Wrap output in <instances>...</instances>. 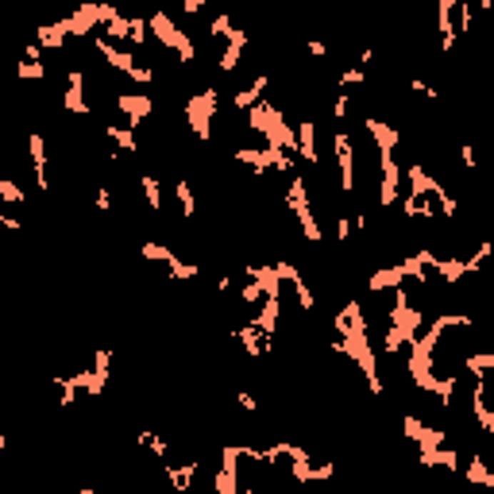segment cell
Here are the masks:
<instances>
[{"label": "cell", "instance_id": "obj_39", "mask_svg": "<svg viewBox=\"0 0 494 494\" xmlns=\"http://www.w3.org/2000/svg\"><path fill=\"white\" fill-rule=\"evenodd\" d=\"M370 62H375V51H370V46H363V51H359V70H370Z\"/></svg>", "mask_w": 494, "mask_h": 494}, {"label": "cell", "instance_id": "obj_36", "mask_svg": "<svg viewBox=\"0 0 494 494\" xmlns=\"http://www.w3.org/2000/svg\"><path fill=\"white\" fill-rule=\"evenodd\" d=\"M306 51L313 54V59H328V46L321 43V39H309V43H306Z\"/></svg>", "mask_w": 494, "mask_h": 494}, {"label": "cell", "instance_id": "obj_6", "mask_svg": "<svg viewBox=\"0 0 494 494\" xmlns=\"http://www.w3.org/2000/svg\"><path fill=\"white\" fill-rule=\"evenodd\" d=\"M332 151H336V163H340V189L351 193L356 189V143H351L344 128H336V136H332Z\"/></svg>", "mask_w": 494, "mask_h": 494}, {"label": "cell", "instance_id": "obj_33", "mask_svg": "<svg viewBox=\"0 0 494 494\" xmlns=\"http://www.w3.org/2000/svg\"><path fill=\"white\" fill-rule=\"evenodd\" d=\"M93 201H97L101 213H112V189L109 186H97V193H93Z\"/></svg>", "mask_w": 494, "mask_h": 494}, {"label": "cell", "instance_id": "obj_7", "mask_svg": "<svg viewBox=\"0 0 494 494\" xmlns=\"http://www.w3.org/2000/svg\"><path fill=\"white\" fill-rule=\"evenodd\" d=\"M93 51H97L101 59L112 66V70H120L123 78H131V81H136V74H139L136 54H128V51H120V46H112L109 39H104V35H93Z\"/></svg>", "mask_w": 494, "mask_h": 494}, {"label": "cell", "instance_id": "obj_27", "mask_svg": "<svg viewBox=\"0 0 494 494\" xmlns=\"http://www.w3.org/2000/svg\"><path fill=\"white\" fill-rule=\"evenodd\" d=\"M16 74H20V81H43V78H46V66H43V62H31V59H24V62H20V70H16Z\"/></svg>", "mask_w": 494, "mask_h": 494}, {"label": "cell", "instance_id": "obj_21", "mask_svg": "<svg viewBox=\"0 0 494 494\" xmlns=\"http://www.w3.org/2000/svg\"><path fill=\"white\" fill-rule=\"evenodd\" d=\"M139 186H143V197H147L151 213H163V186H158V178L155 174H143V178H139Z\"/></svg>", "mask_w": 494, "mask_h": 494}, {"label": "cell", "instance_id": "obj_26", "mask_svg": "<svg viewBox=\"0 0 494 494\" xmlns=\"http://www.w3.org/2000/svg\"><path fill=\"white\" fill-rule=\"evenodd\" d=\"M243 51H247V43H228V46H224V54H221V70H224V74H232L236 66H240Z\"/></svg>", "mask_w": 494, "mask_h": 494}, {"label": "cell", "instance_id": "obj_30", "mask_svg": "<svg viewBox=\"0 0 494 494\" xmlns=\"http://www.w3.org/2000/svg\"><path fill=\"white\" fill-rule=\"evenodd\" d=\"M363 81H367V70H359V66L340 70V89H351V85H363Z\"/></svg>", "mask_w": 494, "mask_h": 494}, {"label": "cell", "instance_id": "obj_38", "mask_svg": "<svg viewBox=\"0 0 494 494\" xmlns=\"http://www.w3.org/2000/svg\"><path fill=\"white\" fill-rule=\"evenodd\" d=\"M236 402H240V405H243L247 413H251V410H259V402H255V398L247 394V390H240V394H236Z\"/></svg>", "mask_w": 494, "mask_h": 494}, {"label": "cell", "instance_id": "obj_13", "mask_svg": "<svg viewBox=\"0 0 494 494\" xmlns=\"http://www.w3.org/2000/svg\"><path fill=\"white\" fill-rule=\"evenodd\" d=\"M267 89H271V78H267V74H259V78H255L251 85H247V89H240V93L232 97V109H236V112L255 109V104H259L263 97H267Z\"/></svg>", "mask_w": 494, "mask_h": 494}, {"label": "cell", "instance_id": "obj_28", "mask_svg": "<svg viewBox=\"0 0 494 494\" xmlns=\"http://www.w3.org/2000/svg\"><path fill=\"white\" fill-rule=\"evenodd\" d=\"M143 259H151V263H170V259H174V247H163V243H143Z\"/></svg>", "mask_w": 494, "mask_h": 494}, {"label": "cell", "instance_id": "obj_32", "mask_svg": "<svg viewBox=\"0 0 494 494\" xmlns=\"http://www.w3.org/2000/svg\"><path fill=\"white\" fill-rule=\"evenodd\" d=\"M410 89L417 93V97H425V101H436V89L425 78H410Z\"/></svg>", "mask_w": 494, "mask_h": 494}, {"label": "cell", "instance_id": "obj_41", "mask_svg": "<svg viewBox=\"0 0 494 494\" xmlns=\"http://www.w3.org/2000/svg\"><path fill=\"white\" fill-rule=\"evenodd\" d=\"M0 224H4V228H8V232H20V228H24L20 221H16V216H8V213H4V216H0Z\"/></svg>", "mask_w": 494, "mask_h": 494}, {"label": "cell", "instance_id": "obj_2", "mask_svg": "<svg viewBox=\"0 0 494 494\" xmlns=\"http://www.w3.org/2000/svg\"><path fill=\"white\" fill-rule=\"evenodd\" d=\"M147 24H151V31H155V39L178 54V62H197V46H193V39H189L186 31H178V24L170 20L166 12H151Z\"/></svg>", "mask_w": 494, "mask_h": 494}, {"label": "cell", "instance_id": "obj_16", "mask_svg": "<svg viewBox=\"0 0 494 494\" xmlns=\"http://www.w3.org/2000/svg\"><path fill=\"white\" fill-rule=\"evenodd\" d=\"M163 471L170 475V487H174L178 494H186L189 487H193V479H197V463H163Z\"/></svg>", "mask_w": 494, "mask_h": 494}, {"label": "cell", "instance_id": "obj_19", "mask_svg": "<svg viewBox=\"0 0 494 494\" xmlns=\"http://www.w3.org/2000/svg\"><path fill=\"white\" fill-rule=\"evenodd\" d=\"M463 479L475 483V487H490L494 490V471L487 468V460H483V455H471V460L463 463Z\"/></svg>", "mask_w": 494, "mask_h": 494}, {"label": "cell", "instance_id": "obj_42", "mask_svg": "<svg viewBox=\"0 0 494 494\" xmlns=\"http://www.w3.org/2000/svg\"><path fill=\"white\" fill-rule=\"evenodd\" d=\"M232 290V278H216V293H228Z\"/></svg>", "mask_w": 494, "mask_h": 494}, {"label": "cell", "instance_id": "obj_10", "mask_svg": "<svg viewBox=\"0 0 494 494\" xmlns=\"http://www.w3.org/2000/svg\"><path fill=\"white\" fill-rule=\"evenodd\" d=\"M116 109L123 112V116H128L131 128H139V123H143V116H151V112H155V101L143 97V93H120V97H116Z\"/></svg>", "mask_w": 494, "mask_h": 494}, {"label": "cell", "instance_id": "obj_34", "mask_svg": "<svg viewBox=\"0 0 494 494\" xmlns=\"http://www.w3.org/2000/svg\"><path fill=\"white\" fill-rule=\"evenodd\" d=\"M460 163L468 166V170H479V158H475V147H471V143L460 147Z\"/></svg>", "mask_w": 494, "mask_h": 494}, {"label": "cell", "instance_id": "obj_14", "mask_svg": "<svg viewBox=\"0 0 494 494\" xmlns=\"http://www.w3.org/2000/svg\"><path fill=\"white\" fill-rule=\"evenodd\" d=\"M66 35H70V27H66V20H54V24H43V27H35V43H39L43 51H62Z\"/></svg>", "mask_w": 494, "mask_h": 494}, {"label": "cell", "instance_id": "obj_35", "mask_svg": "<svg viewBox=\"0 0 494 494\" xmlns=\"http://www.w3.org/2000/svg\"><path fill=\"white\" fill-rule=\"evenodd\" d=\"M348 236H351V221L348 216H336V243H344Z\"/></svg>", "mask_w": 494, "mask_h": 494}, {"label": "cell", "instance_id": "obj_29", "mask_svg": "<svg viewBox=\"0 0 494 494\" xmlns=\"http://www.w3.org/2000/svg\"><path fill=\"white\" fill-rule=\"evenodd\" d=\"M0 201H8V205H20L24 201V189L12 182V178H0Z\"/></svg>", "mask_w": 494, "mask_h": 494}, {"label": "cell", "instance_id": "obj_9", "mask_svg": "<svg viewBox=\"0 0 494 494\" xmlns=\"http://www.w3.org/2000/svg\"><path fill=\"white\" fill-rule=\"evenodd\" d=\"M402 436H405V440H413L417 448H436V444H444V440H448V433L433 429V425L417 421V417H410V413L402 417Z\"/></svg>", "mask_w": 494, "mask_h": 494}, {"label": "cell", "instance_id": "obj_8", "mask_svg": "<svg viewBox=\"0 0 494 494\" xmlns=\"http://www.w3.org/2000/svg\"><path fill=\"white\" fill-rule=\"evenodd\" d=\"M62 109L74 112V116H89V101H85V70H81V66H74V70L66 74Z\"/></svg>", "mask_w": 494, "mask_h": 494}, {"label": "cell", "instance_id": "obj_23", "mask_svg": "<svg viewBox=\"0 0 494 494\" xmlns=\"http://www.w3.org/2000/svg\"><path fill=\"white\" fill-rule=\"evenodd\" d=\"M240 301H243L247 309H251V306H263V301H267V290H263V282H259V278H247L243 286H240Z\"/></svg>", "mask_w": 494, "mask_h": 494}, {"label": "cell", "instance_id": "obj_5", "mask_svg": "<svg viewBox=\"0 0 494 494\" xmlns=\"http://www.w3.org/2000/svg\"><path fill=\"white\" fill-rule=\"evenodd\" d=\"M112 351L109 348H97L93 351V367L89 370H78V383H81V390L89 394V398H101L104 394V383H109V375H112Z\"/></svg>", "mask_w": 494, "mask_h": 494}, {"label": "cell", "instance_id": "obj_40", "mask_svg": "<svg viewBox=\"0 0 494 494\" xmlns=\"http://www.w3.org/2000/svg\"><path fill=\"white\" fill-rule=\"evenodd\" d=\"M182 8H186V16H197L205 8V0H182Z\"/></svg>", "mask_w": 494, "mask_h": 494}, {"label": "cell", "instance_id": "obj_18", "mask_svg": "<svg viewBox=\"0 0 494 494\" xmlns=\"http://www.w3.org/2000/svg\"><path fill=\"white\" fill-rule=\"evenodd\" d=\"M208 35H213V39H224V43H247V31H236V24H232V16H228V12L213 16Z\"/></svg>", "mask_w": 494, "mask_h": 494}, {"label": "cell", "instance_id": "obj_15", "mask_svg": "<svg viewBox=\"0 0 494 494\" xmlns=\"http://www.w3.org/2000/svg\"><path fill=\"white\" fill-rule=\"evenodd\" d=\"M298 155L301 158H306V163L309 166H317V123H313V120H301L298 123Z\"/></svg>", "mask_w": 494, "mask_h": 494}, {"label": "cell", "instance_id": "obj_25", "mask_svg": "<svg viewBox=\"0 0 494 494\" xmlns=\"http://www.w3.org/2000/svg\"><path fill=\"white\" fill-rule=\"evenodd\" d=\"M166 267H170V278H178V282H189V278H197V274H201V267H197V263H182L178 255L166 263Z\"/></svg>", "mask_w": 494, "mask_h": 494}, {"label": "cell", "instance_id": "obj_37", "mask_svg": "<svg viewBox=\"0 0 494 494\" xmlns=\"http://www.w3.org/2000/svg\"><path fill=\"white\" fill-rule=\"evenodd\" d=\"M24 59H31V62H43V46L31 39V43H27V51H24Z\"/></svg>", "mask_w": 494, "mask_h": 494}, {"label": "cell", "instance_id": "obj_4", "mask_svg": "<svg viewBox=\"0 0 494 494\" xmlns=\"http://www.w3.org/2000/svg\"><path fill=\"white\" fill-rule=\"evenodd\" d=\"M378 170H383V189H378V205L383 208H394L398 205V193H402V166H398L394 151H378Z\"/></svg>", "mask_w": 494, "mask_h": 494}, {"label": "cell", "instance_id": "obj_1", "mask_svg": "<svg viewBox=\"0 0 494 494\" xmlns=\"http://www.w3.org/2000/svg\"><path fill=\"white\" fill-rule=\"evenodd\" d=\"M286 205L293 208V216H298L301 236H306L309 243H321V221H317V213H313V205H309V182H306L301 174H290Z\"/></svg>", "mask_w": 494, "mask_h": 494}, {"label": "cell", "instance_id": "obj_43", "mask_svg": "<svg viewBox=\"0 0 494 494\" xmlns=\"http://www.w3.org/2000/svg\"><path fill=\"white\" fill-rule=\"evenodd\" d=\"M475 4H479L483 12H490V8H494V0H475Z\"/></svg>", "mask_w": 494, "mask_h": 494}, {"label": "cell", "instance_id": "obj_3", "mask_svg": "<svg viewBox=\"0 0 494 494\" xmlns=\"http://www.w3.org/2000/svg\"><path fill=\"white\" fill-rule=\"evenodd\" d=\"M213 120H216V93L213 89L186 97V123H189V131H193L201 143L213 136Z\"/></svg>", "mask_w": 494, "mask_h": 494}, {"label": "cell", "instance_id": "obj_22", "mask_svg": "<svg viewBox=\"0 0 494 494\" xmlns=\"http://www.w3.org/2000/svg\"><path fill=\"white\" fill-rule=\"evenodd\" d=\"M490 255H494V243L490 240L475 243V251L468 255V274H483V267L490 263Z\"/></svg>", "mask_w": 494, "mask_h": 494}, {"label": "cell", "instance_id": "obj_12", "mask_svg": "<svg viewBox=\"0 0 494 494\" xmlns=\"http://www.w3.org/2000/svg\"><path fill=\"white\" fill-rule=\"evenodd\" d=\"M363 128H367V136L378 143V151H394L398 143H402V128H390V123H383V120H375V116H367Z\"/></svg>", "mask_w": 494, "mask_h": 494}, {"label": "cell", "instance_id": "obj_31", "mask_svg": "<svg viewBox=\"0 0 494 494\" xmlns=\"http://www.w3.org/2000/svg\"><path fill=\"white\" fill-rule=\"evenodd\" d=\"M348 112H351V93L340 89V93H336V101H332V116H336V123H344V120H348Z\"/></svg>", "mask_w": 494, "mask_h": 494}, {"label": "cell", "instance_id": "obj_11", "mask_svg": "<svg viewBox=\"0 0 494 494\" xmlns=\"http://www.w3.org/2000/svg\"><path fill=\"white\" fill-rule=\"evenodd\" d=\"M27 151H31V170H35V186L39 189H51V170H46V139L39 131L27 136Z\"/></svg>", "mask_w": 494, "mask_h": 494}, {"label": "cell", "instance_id": "obj_24", "mask_svg": "<svg viewBox=\"0 0 494 494\" xmlns=\"http://www.w3.org/2000/svg\"><path fill=\"white\" fill-rule=\"evenodd\" d=\"M174 197H178V205H182V216H197V197H193V186H189L186 178L174 186Z\"/></svg>", "mask_w": 494, "mask_h": 494}, {"label": "cell", "instance_id": "obj_20", "mask_svg": "<svg viewBox=\"0 0 494 494\" xmlns=\"http://www.w3.org/2000/svg\"><path fill=\"white\" fill-rule=\"evenodd\" d=\"M136 440H139V448L155 452V455H158V463H166V460H170V444H166V436H163V433H139Z\"/></svg>", "mask_w": 494, "mask_h": 494}, {"label": "cell", "instance_id": "obj_17", "mask_svg": "<svg viewBox=\"0 0 494 494\" xmlns=\"http://www.w3.org/2000/svg\"><path fill=\"white\" fill-rule=\"evenodd\" d=\"M104 136L112 139V143H116V151H123V155H139V139H136V128H131V123H109V128H104Z\"/></svg>", "mask_w": 494, "mask_h": 494}]
</instances>
